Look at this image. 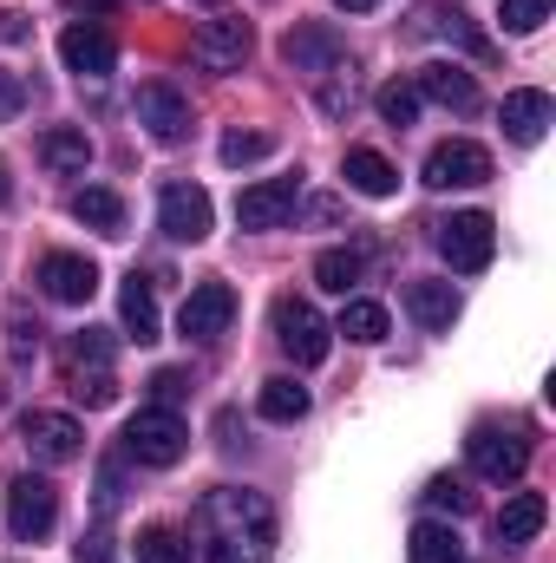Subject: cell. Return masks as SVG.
Instances as JSON below:
<instances>
[{
	"label": "cell",
	"mask_w": 556,
	"mask_h": 563,
	"mask_svg": "<svg viewBox=\"0 0 556 563\" xmlns=\"http://www.w3.org/2000/svg\"><path fill=\"white\" fill-rule=\"evenodd\" d=\"M197 525H203L210 563H269V551H276V511H269L263 492H230L223 485V492L203 498Z\"/></svg>",
	"instance_id": "obj_1"
},
{
	"label": "cell",
	"mask_w": 556,
	"mask_h": 563,
	"mask_svg": "<svg viewBox=\"0 0 556 563\" xmlns=\"http://www.w3.org/2000/svg\"><path fill=\"white\" fill-rule=\"evenodd\" d=\"M276 341H281V354H288L294 367H321V361H327V347H334V328L321 321V308H314V301L281 295V301H276Z\"/></svg>",
	"instance_id": "obj_2"
},
{
	"label": "cell",
	"mask_w": 556,
	"mask_h": 563,
	"mask_svg": "<svg viewBox=\"0 0 556 563\" xmlns=\"http://www.w3.org/2000/svg\"><path fill=\"white\" fill-rule=\"evenodd\" d=\"M53 525H59V492H53V478L20 472V478L7 485V531H13V544H40Z\"/></svg>",
	"instance_id": "obj_3"
},
{
	"label": "cell",
	"mask_w": 556,
	"mask_h": 563,
	"mask_svg": "<svg viewBox=\"0 0 556 563\" xmlns=\"http://www.w3.org/2000/svg\"><path fill=\"white\" fill-rule=\"evenodd\" d=\"M125 452H132L138 465H177V459L190 452V426L177 420L170 407H144L138 420L125 426Z\"/></svg>",
	"instance_id": "obj_4"
},
{
	"label": "cell",
	"mask_w": 556,
	"mask_h": 563,
	"mask_svg": "<svg viewBox=\"0 0 556 563\" xmlns=\"http://www.w3.org/2000/svg\"><path fill=\"white\" fill-rule=\"evenodd\" d=\"M438 256L452 263V269H485L491 256H498V223L485 217V210H458V217H445L438 223Z\"/></svg>",
	"instance_id": "obj_5"
},
{
	"label": "cell",
	"mask_w": 556,
	"mask_h": 563,
	"mask_svg": "<svg viewBox=\"0 0 556 563\" xmlns=\"http://www.w3.org/2000/svg\"><path fill=\"white\" fill-rule=\"evenodd\" d=\"M465 452H471V472L491 478V485H511V478H524V465H531V439H524V432H504V426H478V432L465 439Z\"/></svg>",
	"instance_id": "obj_6"
},
{
	"label": "cell",
	"mask_w": 556,
	"mask_h": 563,
	"mask_svg": "<svg viewBox=\"0 0 556 563\" xmlns=\"http://www.w3.org/2000/svg\"><path fill=\"white\" fill-rule=\"evenodd\" d=\"M20 445H26L40 465H73V459L86 452V426L73 420V413H46V407H33V413L20 420Z\"/></svg>",
	"instance_id": "obj_7"
},
{
	"label": "cell",
	"mask_w": 556,
	"mask_h": 563,
	"mask_svg": "<svg viewBox=\"0 0 556 563\" xmlns=\"http://www.w3.org/2000/svg\"><path fill=\"white\" fill-rule=\"evenodd\" d=\"M249 46H256L249 20H203V26L190 33V59H197L203 73H243Z\"/></svg>",
	"instance_id": "obj_8"
},
{
	"label": "cell",
	"mask_w": 556,
	"mask_h": 563,
	"mask_svg": "<svg viewBox=\"0 0 556 563\" xmlns=\"http://www.w3.org/2000/svg\"><path fill=\"white\" fill-rule=\"evenodd\" d=\"M210 223H216L210 190H197V184H164V197H157V230H164L170 243H203Z\"/></svg>",
	"instance_id": "obj_9"
},
{
	"label": "cell",
	"mask_w": 556,
	"mask_h": 563,
	"mask_svg": "<svg viewBox=\"0 0 556 563\" xmlns=\"http://www.w3.org/2000/svg\"><path fill=\"white\" fill-rule=\"evenodd\" d=\"M236 321V288L230 282H197L177 308V334L184 341H216L223 328Z\"/></svg>",
	"instance_id": "obj_10"
},
{
	"label": "cell",
	"mask_w": 556,
	"mask_h": 563,
	"mask_svg": "<svg viewBox=\"0 0 556 563\" xmlns=\"http://www.w3.org/2000/svg\"><path fill=\"white\" fill-rule=\"evenodd\" d=\"M485 177H491V151L471 139H445V144H432V157H425V184L432 190H471Z\"/></svg>",
	"instance_id": "obj_11"
},
{
	"label": "cell",
	"mask_w": 556,
	"mask_h": 563,
	"mask_svg": "<svg viewBox=\"0 0 556 563\" xmlns=\"http://www.w3.org/2000/svg\"><path fill=\"white\" fill-rule=\"evenodd\" d=\"M59 59H66V73H79V79H105V73L119 66V40H112L99 20H73V26L59 33Z\"/></svg>",
	"instance_id": "obj_12"
},
{
	"label": "cell",
	"mask_w": 556,
	"mask_h": 563,
	"mask_svg": "<svg viewBox=\"0 0 556 563\" xmlns=\"http://www.w3.org/2000/svg\"><path fill=\"white\" fill-rule=\"evenodd\" d=\"M294 203H301V184L294 177H263V184H249L236 197V223L243 230H281L294 217Z\"/></svg>",
	"instance_id": "obj_13"
},
{
	"label": "cell",
	"mask_w": 556,
	"mask_h": 563,
	"mask_svg": "<svg viewBox=\"0 0 556 563\" xmlns=\"http://www.w3.org/2000/svg\"><path fill=\"white\" fill-rule=\"evenodd\" d=\"M138 125L157 144H177L184 132H190V99H184L170 79H144L138 86Z\"/></svg>",
	"instance_id": "obj_14"
},
{
	"label": "cell",
	"mask_w": 556,
	"mask_h": 563,
	"mask_svg": "<svg viewBox=\"0 0 556 563\" xmlns=\"http://www.w3.org/2000/svg\"><path fill=\"white\" fill-rule=\"evenodd\" d=\"M40 288L53 295V301H66V308H79V301H92V288H99V269H92V256H73V250H53V256H40Z\"/></svg>",
	"instance_id": "obj_15"
},
{
	"label": "cell",
	"mask_w": 556,
	"mask_h": 563,
	"mask_svg": "<svg viewBox=\"0 0 556 563\" xmlns=\"http://www.w3.org/2000/svg\"><path fill=\"white\" fill-rule=\"evenodd\" d=\"M281 59H288L294 73H334V66L347 59V40H341L334 26H294V33L281 40Z\"/></svg>",
	"instance_id": "obj_16"
},
{
	"label": "cell",
	"mask_w": 556,
	"mask_h": 563,
	"mask_svg": "<svg viewBox=\"0 0 556 563\" xmlns=\"http://www.w3.org/2000/svg\"><path fill=\"white\" fill-rule=\"evenodd\" d=\"M544 525H551V498H544V492H511L504 511H498V544H504V551H524Z\"/></svg>",
	"instance_id": "obj_17"
},
{
	"label": "cell",
	"mask_w": 556,
	"mask_h": 563,
	"mask_svg": "<svg viewBox=\"0 0 556 563\" xmlns=\"http://www.w3.org/2000/svg\"><path fill=\"white\" fill-rule=\"evenodd\" d=\"M551 119H556L551 92H537V86L504 92V139H511V144H537L544 132H551Z\"/></svg>",
	"instance_id": "obj_18"
},
{
	"label": "cell",
	"mask_w": 556,
	"mask_h": 563,
	"mask_svg": "<svg viewBox=\"0 0 556 563\" xmlns=\"http://www.w3.org/2000/svg\"><path fill=\"white\" fill-rule=\"evenodd\" d=\"M413 86H419V99H432V106H445V112H471V106H478V79H471L465 66H445V59L425 66Z\"/></svg>",
	"instance_id": "obj_19"
},
{
	"label": "cell",
	"mask_w": 556,
	"mask_h": 563,
	"mask_svg": "<svg viewBox=\"0 0 556 563\" xmlns=\"http://www.w3.org/2000/svg\"><path fill=\"white\" fill-rule=\"evenodd\" d=\"M407 308H413V321L425 328V334H445V328L458 321L452 282H407Z\"/></svg>",
	"instance_id": "obj_20"
},
{
	"label": "cell",
	"mask_w": 556,
	"mask_h": 563,
	"mask_svg": "<svg viewBox=\"0 0 556 563\" xmlns=\"http://www.w3.org/2000/svg\"><path fill=\"white\" fill-rule=\"evenodd\" d=\"M341 177H347V184H354L360 197H393V190H400V170H393V164H387L380 151H367V144H354V151H347Z\"/></svg>",
	"instance_id": "obj_21"
},
{
	"label": "cell",
	"mask_w": 556,
	"mask_h": 563,
	"mask_svg": "<svg viewBox=\"0 0 556 563\" xmlns=\"http://www.w3.org/2000/svg\"><path fill=\"white\" fill-rule=\"evenodd\" d=\"M73 217H79L86 230H99V236H125V203H119V190H99V184L73 190Z\"/></svg>",
	"instance_id": "obj_22"
},
{
	"label": "cell",
	"mask_w": 556,
	"mask_h": 563,
	"mask_svg": "<svg viewBox=\"0 0 556 563\" xmlns=\"http://www.w3.org/2000/svg\"><path fill=\"white\" fill-rule=\"evenodd\" d=\"M119 314H125V328H132V341H138V347L157 341V295H151V282H144L138 269H132L125 288H119Z\"/></svg>",
	"instance_id": "obj_23"
},
{
	"label": "cell",
	"mask_w": 556,
	"mask_h": 563,
	"mask_svg": "<svg viewBox=\"0 0 556 563\" xmlns=\"http://www.w3.org/2000/svg\"><path fill=\"white\" fill-rule=\"evenodd\" d=\"M40 164H46V170H59V177H73V170H86V164H92V139H86L79 125H53V132L40 139Z\"/></svg>",
	"instance_id": "obj_24"
},
{
	"label": "cell",
	"mask_w": 556,
	"mask_h": 563,
	"mask_svg": "<svg viewBox=\"0 0 556 563\" xmlns=\"http://www.w3.org/2000/svg\"><path fill=\"white\" fill-rule=\"evenodd\" d=\"M263 420H276V426H294L301 413H308V387L294 380V374H276V380H263Z\"/></svg>",
	"instance_id": "obj_25"
},
{
	"label": "cell",
	"mask_w": 556,
	"mask_h": 563,
	"mask_svg": "<svg viewBox=\"0 0 556 563\" xmlns=\"http://www.w3.org/2000/svg\"><path fill=\"white\" fill-rule=\"evenodd\" d=\"M413 33L425 40V33H438V40H458V46H471V53H485V40L471 33V13H458V7H419Z\"/></svg>",
	"instance_id": "obj_26"
},
{
	"label": "cell",
	"mask_w": 556,
	"mask_h": 563,
	"mask_svg": "<svg viewBox=\"0 0 556 563\" xmlns=\"http://www.w3.org/2000/svg\"><path fill=\"white\" fill-rule=\"evenodd\" d=\"M387 328H393V321H387V308H380V301H347L334 334H347V341H360V347H380V341H387Z\"/></svg>",
	"instance_id": "obj_27"
},
{
	"label": "cell",
	"mask_w": 556,
	"mask_h": 563,
	"mask_svg": "<svg viewBox=\"0 0 556 563\" xmlns=\"http://www.w3.org/2000/svg\"><path fill=\"white\" fill-rule=\"evenodd\" d=\"M407 558H413V563H458L465 551H458V531H452V525L425 518V525H413V544H407Z\"/></svg>",
	"instance_id": "obj_28"
},
{
	"label": "cell",
	"mask_w": 556,
	"mask_h": 563,
	"mask_svg": "<svg viewBox=\"0 0 556 563\" xmlns=\"http://www.w3.org/2000/svg\"><path fill=\"white\" fill-rule=\"evenodd\" d=\"M138 563H190L184 531H170V525H144L138 531Z\"/></svg>",
	"instance_id": "obj_29"
},
{
	"label": "cell",
	"mask_w": 556,
	"mask_h": 563,
	"mask_svg": "<svg viewBox=\"0 0 556 563\" xmlns=\"http://www.w3.org/2000/svg\"><path fill=\"white\" fill-rule=\"evenodd\" d=\"M360 269H367V263H360V250H321L314 282H321V288H334V295H347V288L360 282Z\"/></svg>",
	"instance_id": "obj_30"
},
{
	"label": "cell",
	"mask_w": 556,
	"mask_h": 563,
	"mask_svg": "<svg viewBox=\"0 0 556 563\" xmlns=\"http://www.w3.org/2000/svg\"><path fill=\"white\" fill-rule=\"evenodd\" d=\"M374 106H380V119H387V125H413V119H419V86H413V79H387Z\"/></svg>",
	"instance_id": "obj_31"
},
{
	"label": "cell",
	"mask_w": 556,
	"mask_h": 563,
	"mask_svg": "<svg viewBox=\"0 0 556 563\" xmlns=\"http://www.w3.org/2000/svg\"><path fill=\"white\" fill-rule=\"evenodd\" d=\"M73 400H79V407H112V400H119V380H112L105 367H92V374L73 367Z\"/></svg>",
	"instance_id": "obj_32"
},
{
	"label": "cell",
	"mask_w": 556,
	"mask_h": 563,
	"mask_svg": "<svg viewBox=\"0 0 556 563\" xmlns=\"http://www.w3.org/2000/svg\"><path fill=\"white\" fill-rule=\"evenodd\" d=\"M223 164H256V157H269L276 151V132H223Z\"/></svg>",
	"instance_id": "obj_33"
},
{
	"label": "cell",
	"mask_w": 556,
	"mask_h": 563,
	"mask_svg": "<svg viewBox=\"0 0 556 563\" xmlns=\"http://www.w3.org/2000/svg\"><path fill=\"white\" fill-rule=\"evenodd\" d=\"M551 7H556V0H504V13H498V20H504V33H537V26L551 20Z\"/></svg>",
	"instance_id": "obj_34"
},
{
	"label": "cell",
	"mask_w": 556,
	"mask_h": 563,
	"mask_svg": "<svg viewBox=\"0 0 556 563\" xmlns=\"http://www.w3.org/2000/svg\"><path fill=\"white\" fill-rule=\"evenodd\" d=\"M105 361H112V334H105V328L73 334V367H105Z\"/></svg>",
	"instance_id": "obj_35"
},
{
	"label": "cell",
	"mask_w": 556,
	"mask_h": 563,
	"mask_svg": "<svg viewBox=\"0 0 556 563\" xmlns=\"http://www.w3.org/2000/svg\"><path fill=\"white\" fill-rule=\"evenodd\" d=\"M425 505H432V511H452V518H465V511H471V492H465L458 478H432V485H425Z\"/></svg>",
	"instance_id": "obj_36"
},
{
	"label": "cell",
	"mask_w": 556,
	"mask_h": 563,
	"mask_svg": "<svg viewBox=\"0 0 556 563\" xmlns=\"http://www.w3.org/2000/svg\"><path fill=\"white\" fill-rule=\"evenodd\" d=\"M190 394V374H177V367H164V374H151V400L157 407H177Z\"/></svg>",
	"instance_id": "obj_37"
},
{
	"label": "cell",
	"mask_w": 556,
	"mask_h": 563,
	"mask_svg": "<svg viewBox=\"0 0 556 563\" xmlns=\"http://www.w3.org/2000/svg\"><path fill=\"white\" fill-rule=\"evenodd\" d=\"M73 558H79V563H119V551H112V538H105V531H86Z\"/></svg>",
	"instance_id": "obj_38"
},
{
	"label": "cell",
	"mask_w": 556,
	"mask_h": 563,
	"mask_svg": "<svg viewBox=\"0 0 556 563\" xmlns=\"http://www.w3.org/2000/svg\"><path fill=\"white\" fill-rule=\"evenodd\" d=\"M354 106V79L347 86H321V112H347Z\"/></svg>",
	"instance_id": "obj_39"
},
{
	"label": "cell",
	"mask_w": 556,
	"mask_h": 563,
	"mask_svg": "<svg viewBox=\"0 0 556 563\" xmlns=\"http://www.w3.org/2000/svg\"><path fill=\"white\" fill-rule=\"evenodd\" d=\"M20 99H26V92H20V79H13V73H0V119H13V112H20Z\"/></svg>",
	"instance_id": "obj_40"
},
{
	"label": "cell",
	"mask_w": 556,
	"mask_h": 563,
	"mask_svg": "<svg viewBox=\"0 0 556 563\" xmlns=\"http://www.w3.org/2000/svg\"><path fill=\"white\" fill-rule=\"evenodd\" d=\"M0 40H26V13H0Z\"/></svg>",
	"instance_id": "obj_41"
},
{
	"label": "cell",
	"mask_w": 556,
	"mask_h": 563,
	"mask_svg": "<svg viewBox=\"0 0 556 563\" xmlns=\"http://www.w3.org/2000/svg\"><path fill=\"white\" fill-rule=\"evenodd\" d=\"M334 7H347V13H374L380 0H334Z\"/></svg>",
	"instance_id": "obj_42"
},
{
	"label": "cell",
	"mask_w": 556,
	"mask_h": 563,
	"mask_svg": "<svg viewBox=\"0 0 556 563\" xmlns=\"http://www.w3.org/2000/svg\"><path fill=\"white\" fill-rule=\"evenodd\" d=\"M13 197V177H7V157H0V203Z\"/></svg>",
	"instance_id": "obj_43"
},
{
	"label": "cell",
	"mask_w": 556,
	"mask_h": 563,
	"mask_svg": "<svg viewBox=\"0 0 556 563\" xmlns=\"http://www.w3.org/2000/svg\"><path fill=\"white\" fill-rule=\"evenodd\" d=\"M73 7H92V13H105V7H112V0H73Z\"/></svg>",
	"instance_id": "obj_44"
},
{
	"label": "cell",
	"mask_w": 556,
	"mask_h": 563,
	"mask_svg": "<svg viewBox=\"0 0 556 563\" xmlns=\"http://www.w3.org/2000/svg\"><path fill=\"white\" fill-rule=\"evenodd\" d=\"M203 7H223V0H203Z\"/></svg>",
	"instance_id": "obj_45"
}]
</instances>
